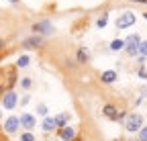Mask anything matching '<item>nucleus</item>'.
I'll use <instances>...</instances> for the list:
<instances>
[{
  "label": "nucleus",
  "instance_id": "9b49d317",
  "mask_svg": "<svg viewBox=\"0 0 147 141\" xmlns=\"http://www.w3.org/2000/svg\"><path fill=\"white\" fill-rule=\"evenodd\" d=\"M115 80H117V72H115V69H108V72L102 74V82H106V84H113Z\"/></svg>",
  "mask_w": 147,
  "mask_h": 141
},
{
  "label": "nucleus",
  "instance_id": "412c9836",
  "mask_svg": "<svg viewBox=\"0 0 147 141\" xmlns=\"http://www.w3.org/2000/svg\"><path fill=\"white\" fill-rule=\"evenodd\" d=\"M21 84H23V88H31V80H29V78H25Z\"/></svg>",
  "mask_w": 147,
  "mask_h": 141
},
{
  "label": "nucleus",
  "instance_id": "dca6fc26",
  "mask_svg": "<svg viewBox=\"0 0 147 141\" xmlns=\"http://www.w3.org/2000/svg\"><path fill=\"white\" fill-rule=\"evenodd\" d=\"M106 23H108V16L104 14V16H100V19L96 21V27H98V29H102V27H106Z\"/></svg>",
  "mask_w": 147,
  "mask_h": 141
},
{
  "label": "nucleus",
  "instance_id": "4468645a",
  "mask_svg": "<svg viewBox=\"0 0 147 141\" xmlns=\"http://www.w3.org/2000/svg\"><path fill=\"white\" fill-rule=\"evenodd\" d=\"M78 61H82V63H86V61H88V49H84V47H82V49L78 51Z\"/></svg>",
  "mask_w": 147,
  "mask_h": 141
},
{
  "label": "nucleus",
  "instance_id": "a211bd4d",
  "mask_svg": "<svg viewBox=\"0 0 147 141\" xmlns=\"http://www.w3.org/2000/svg\"><path fill=\"white\" fill-rule=\"evenodd\" d=\"M37 113H39L41 117H45L47 115V107H45V104H37Z\"/></svg>",
  "mask_w": 147,
  "mask_h": 141
},
{
  "label": "nucleus",
  "instance_id": "ddd939ff",
  "mask_svg": "<svg viewBox=\"0 0 147 141\" xmlns=\"http://www.w3.org/2000/svg\"><path fill=\"white\" fill-rule=\"evenodd\" d=\"M123 47H125V39H115L113 43H110V49H113V51H119Z\"/></svg>",
  "mask_w": 147,
  "mask_h": 141
},
{
  "label": "nucleus",
  "instance_id": "b1692460",
  "mask_svg": "<svg viewBox=\"0 0 147 141\" xmlns=\"http://www.w3.org/2000/svg\"><path fill=\"white\" fill-rule=\"evenodd\" d=\"M137 2H147V0H137Z\"/></svg>",
  "mask_w": 147,
  "mask_h": 141
},
{
  "label": "nucleus",
  "instance_id": "7ed1b4c3",
  "mask_svg": "<svg viewBox=\"0 0 147 141\" xmlns=\"http://www.w3.org/2000/svg\"><path fill=\"white\" fill-rule=\"evenodd\" d=\"M139 43H141L139 35H131V37H127V39H125V45H129V47H127V53H129V55H135L137 51H139Z\"/></svg>",
  "mask_w": 147,
  "mask_h": 141
},
{
  "label": "nucleus",
  "instance_id": "aec40b11",
  "mask_svg": "<svg viewBox=\"0 0 147 141\" xmlns=\"http://www.w3.org/2000/svg\"><path fill=\"white\" fill-rule=\"evenodd\" d=\"M21 141H35V137H33L31 133H25V135L21 137Z\"/></svg>",
  "mask_w": 147,
  "mask_h": 141
},
{
  "label": "nucleus",
  "instance_id": "4be33fe9",
  "mask_svg": "<svg viewBox=\"0 0 147 141\" xmlns=\"http://www.w3.org/2000/svg\"><path fill=\"white\" fill-rule=\"evenodd\" d=\"M141 141H147V127L141 129Z\"/></svg>",
  "mask_w": 147,
  "mask_h": 141
},
{
  "label": "nucleus",
  "instance_id": "f8f14e48",
  "mask_svg": "<svg viewBox=\"0 0 147 141\" xmlns=\"http://www.w3.org/2000/svg\"><path fill=\"white\" fill-rule=\"evenodd\" d=\"M55 127H57V125H55V119H45L43 121V129L45 131H53Z\"/></svg>",
  "mask_w": 147,
  "mask_h": 141
},
{
  "label": "nucleus",
  "instance_id": "2eb2a0df",
  "mask_svg": "<svg viewBox=\"0 0 147 141\" xmlns=\"http://www.w3.org/2000/svg\"><path fill=\"white\" fill-rule=\"evenodd\" d=\"M16 63H18V67H27L29 65V55H21Z\"/></svg>",
  "mask_w": 147,
  "mask_h": 141
},
{
  "label": "nucleus",
  "instance_id": "39448f33",
  "mask_svg": "<svg viewBox=\"0 0 147 141\" xmlns=\"http://www.w3.org/2000/svg\"><path fill=\"white\" fill-rule=\"evenodd\" d=\"M2 104L6 109H14L16 107V94L12 92V90H8L6 94H4V98H2Z\"/></svg>",
  "mask_w": 147,
  "mask_h": 141
},
{
  "label": "nucleus",
  "instance_id": "1a4fd4ad",
  "mask_svg": "<svg viewBox=\"0 0 147 141\" xmlns=\"http://www.w3.org/2000/svg\"><path fill=\"white\" fill-rule=\"evenodd\" d=\"M41 45V37L37 35V37H31V39H25L23 41V47H27V49H31V47H39Z\"/></svg>",
  "mask_w": 147,
  "mask_h": 141
},
{
  "label": "nucleus",
  "instance_id": "f03ea898",
  "mask_svg": "<svg viewBox=\"0 0 147 141\" xmlns=\"http://www.w3.org/2000/svg\"><path fill=\"white\" fill-rule=\"evenodd\" d=\"M133 23H135V14L127 10V12H123L117 19V29H127V27H131Z\"/></svg>",
  "mask_w": 147,
  "mask_h": 141
},
{
  "label": "nucleus",
  "instance_id": "423d86ee",
  "mask_svg": "<svg viewBox=\"0 0 147 141\" xmlns=\"http://www.w3.org/2000/svg\"><path fill=\"white\" fill-rule=\"evenodd\" d=\"M102 113H104V117L106 119H113V121H117V119H121V113L113 107V104H106V107L102 109Z\"/></svg>",
  "mask_w": 147,
  "mask_h": 141
},
{
  "label": "nucleus",
  "instance_id": "f3484780",
  "mask_svg": "<svg viewBox=\"0 0 147 141\" xmlns=\"http://www.w3.org/2000/svg\"><path fill=\"white\" fill-rule=\"evenodd\" d=\"M65 121H67V115H59V117H55V125H65Z\"/></svg>",
  "mask_w": 147,
  "mask_h": 141
},
{
  "label": "nucleus",
  "instance_id": "20e7f679",
  "mask_svg": "<svg viewBox=\"0 0 147 141\" xmlns=\"http://www.w3.org/2000/svg\"><path fill=\"white\" fill-rule=\"evenodd\" d=\"M33 31L39 35H51L53 33V25L49 23V21H41V23H37V25H33Z\"/></svg>",
  "mask_w": 147,
  "mask_h": 141
},
{
  "label": "nucleus",
  "instance_id": "0eeeda50",
  "mask_svg": "<svg viewBox=\"0 0 147 141\" xmlns=\"http://www.w3.org/2000/svg\"><path fill=\"white\" fill-rule=\"evenodd\" d=\"M18 125H21V123H18L16 117H8L6 123H4V129H6V133H14V131L18 129Z\"/></svg>",
  "mask_w": 147,
  "mask_h": 141
},
{
  "label": "nucleus",
  "instance_id": "6e6552de",
  "mask_svg": "<svg viewBox=\"0 0 147 141\" xmlns=\"http://www.w3.org/2000/svg\"><path fill=\"white\" fill-rule=\"evenodd\" d=\"M18 123H21L25 129H33L35 127V117L33 115H23L21 119H18Z\"/></svg>",
  "mask_w": 147,
  "mask_h": 141
},
{
  "label": "nucleus",
  "instance_id": "5701e85b",
  "mask_svg": "<svg viewBox=\"0 0 147 141\" xmlns=\"http://www.w3.org/2000/svg\"><path fill=\"white\" fill-rule=\"evenodd\" d=\"M139 76H141V78H147V72H145V69H141V72H139Z\"/></svg>",
  "mask_w": 147,
  "mask_h": 141
},
{
  "label": "nucleus",
  "instance_id": "f257e3e1",
  "mask_svg": "<svg viewBox=\"0 0 147 141\" xmlns=\"http://www.w3.org/2000/svg\"><path fill=\"white\" fill-rule=\"evenodd\" d=\"M141 125H143V117L139 113H133L127 117V123H125L127 131H141Z\"/></svg>",
  "mask_w": 147,
  "mask_h": 141
},
{
  "label": "nucleus",
  "instance_id": "9d476101",
  "mask_svg": "<svg viewBox=\"0 0 147 141\" xmlns=\"http://www.w3.org/2000/svg\"><path fill=\"white\" fill-rule=\"evenodd\" d=\"M74 135H76L74 127H71V125H65V127H63V131H61V139H65V141H71V139H74Z\"/></svg>",
  "mask_w": 147,
  "mask_h": 141
},
{
  "label": "nucleus",
  "instance_id": "6ab92c4d",
  "mask_svg": "<svg viewBox=\"0 0 147 141\" xmlns=\"http://www.w3.org/2000/svg\"><path fill=\"white\" fill-rule=\"evenodd\" d=\"M139 53H141V55H147V41L139 43Z\"/></svg>",
  "mask_w": 147,
  "mask_h": 141
},
{
  "label": "nucleus",
  "instance_id": "393cba45",
  "mask_svg": "<svg viewBox=\"0 0 147 141\" xmlns=\"http://www.w3.org/2000/svg\"><path fill=\"white\" fill-rule=\"evenodd\" d=\"M10 2H18V0H10Z\"/></svg>",
  "mask_w": 147,
  "mask_h": 141
}]
</instances>
